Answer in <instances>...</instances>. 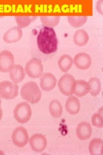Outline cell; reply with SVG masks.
Returning a JSON list of instances; mask_svg holds the SVG:
<instances>
[{"instance_id":"8","label":"cell","mask_w":103,"mask_h":155,"mask_svg":"<svg viewBox=\"0 0 103 155\" xmlns=\"http://www.w3.org/2000/svg\"><path fill=\"white\" fill-rule=\"evenodd\" d=\"M29 144L31 149L36 153H41L47 146V140L45 136L40 133L33 134L29 138Z\"/></svg>"},{"instance_id":"10","label":"cell","mask_w":103,"mask_h":155,"mask_svg":"<svg viewBox=\"0 0 103 155\" xmlns=\"http://www.w3.org/2000/svg\"><path fill=\"white\" fill-rule=\"evenodd\" d=\"M57 85L56 76L50 72L43 73L40 77V87L44 91H51Z\"/></svg>"},{"instance_id":"12","label":"cell","mask_w":103,"mask_h":155,"mask_svg":"<svg viewBox=\"0 0 103 155\" xmlns=\"http://www.w3.org/2000/svg\"><path fill=\"white\" fill-rule=\"evenodd\" d=\"M77 137L82 141L89 139L92 134V125L89 122H82L77 125L76 127Z\"/></svg>"},{"instance_id":"5","label":"cell","mask_w":103,"mask_h":155,"mask_svg":"<svg viewBox=\"0 0 103 155\" xmlns=\"http://www.w3.org/2000/svg\"><path fill=\"white\" fill-rule=\"evenodd\" d=\"M43 65L42 61L37 58H32L29 60L24 67V72L31 78H39L43 74Z\"/></svg>"},{"instance_id":"6","label":"cell","mask_w":103,"mask_h":155,"mask_svg":"<svg viewBox=\"0 0 103 155\" xmlns=\"http://www.w3.org/2000/svg\"><path fill=\"white\" fill-rule=\"evenodd\" d=\"M75 82L76 80L72 74L68 73L64 74L57 83L61 93L65 96H72L73 94Z\"/></svg>"},{"instance_id":"4","label":"cell","mask_w":103,"mask_h":155,"mask_svg":"<svg viewBox=\"0 0 103 155\" xmlns=\"http://www.w3.org/2000/svg\"><path fill=\"white\" fill-rule=\"evenodd\" d=\"M19 87L12 81L8 80L0 82V98L12 100L18 95Z\"/></svg>"},{"instance_id":"24","label":"cell","mask_w":103,"mask_h":155,"mask_svg":"<svg viewBox=\"0 0 103 155\" xmlns=\"http://www.w3.org/2000/svg\"><path fill=\"white\" fill-rule=\"evenodd\" d=\"M36 19L37 17L36 16H17L15 17L18 27L20 28L27 27Z\"/></svg>"},{"instance_id":"27","label":"cell","mask_w":103,"mask_h":155,"mask_svg":"<svg viewBox=\"0 0 103 155\" xmlns=\"http://www.w3.org/2000/svg\"><path fill=\"white\" fill-rule=\"evenodd\" d=\"M2 116H3V110L2 109L1 105H0V120H2Z\"/></svg>"},{"instance_id":"2","label":"cell","mask_w":103,"mask_h":155,"mask_svg":"<svg viewBox=\"0 0 103 155\" xmlns=\"http://www.w3.org/2000/svg\"><path fill=\"white\" fill-rule=\"evenodd\" d=\"M22 98L27 102L35 104L38 103L41 98V91L35 81H28L21 89Z\"/></svg>"},{"instance_id":"28","label":"cell","mask_w":103,"mask_h":155,"mask_svg":"<svg viewBox=\"0 0 103 155\" xmlns=\"http://www.w3.org/2000/svg\"><path fill=\"white\" fill-rule=\"evenodd\" d=\"M4 152H3L1 149H0V154H4Z\"/></svg>"},{"instance_id":"11","label":"cell","mask_w":103,"mask_h":155,"mask_svg":"<svg viewBox=\"0 0 103 155\" xmlns=\"http://www.w3.org/2000/svg\"><path fill=\"white\" fill-rule=\"evenodd\" d=\"M73 61L79 69L86 70L89 69L92 65V58L87 53L80 52L75 56Z\"/></svg>"},{"instance_id":"14","label":"cell","mask_w":103,"mask_h":155,"mask_svg":"<svg viewBox=\"0 0 103 155\" xmlns=\"http://www.w3.org/2000/svg\"><path fill=\"white\" fill-rule=\"evenodd\" d=\"M81 104L79 98L76 96H70L65 102L66 112L71 115H76L79 112Z\"/></svg>"},{"instance_id":"29","label":"cell","mask_w":103,"mask_h":155,"mask_svg":"<svg viewBox=\"0 0 103 155\" xmlns=\"http://www.w3.org/2000/svg\"><path fill=\"white\" fill-rule=\"evenodd\" d=\"M2 104V100H1V98H0V105Z\"/></svg>"},{"instance_id":"16","label":"cell","mask_w":103,"mask_h":155,"mask_svg":"<svg viewBox=\"0 0 103 155\" xmlns=\"http://www.w3.org/2000/svg\"><path fill=\"white\" fill-rule=\"evenodd\" d=\"M89 93V87L88 82L83 80H76L73 94L77 97H82Z\"/></svg>"},{"instance_id":"3","label":"cell","mask_w":103,"mask_h":155,"mask_svg":"<svg viewBox=\"0 0 103 155\" xmlns=\"http://www.w3.org/2000/svg\"><path fill=\"white\" fill-rule=\"evenodd\" d=\"M14 116L18 122L25 124L30 121L32 111L31 105L27 102L19 103L14 109Z\"/></svg>"},{"instance_id":"17","label":"cell","mask_w":103,"mask_h":155,"mask_svg":"<svg viewBox=\"0 0 103 155\" xmlns=\"http://www.w3.org/2000/svg\"><path fill=\"white\" fill-rule=\"evenodd\" d=\"M89 41V35L84 29H79L73 35V42L79 47L86 45Z\"/></svg>"},{"instance_id":"25","label":"cell","mask_w":103,"mask_h":155,"mask_svg":"<svg viewBox=\"0 0 103 155\" xmlns=\"http://www.w3.org/2000/svg\"><path fill=\"white\" fill-rule=\"evenodd\" d=\"M92 124L94 127L98 128H102L103 127V117H102V108L99 112L94 114L92 116L91 119Z\"/></svg>"},{"instance_id":"18","label":"cell","mask_w":103,"mask_h":155,"mask_svg":"<svg viewBox=\"0 0 103 155\" xmlns=\"http://www.w3.org/2000/svg\"><path fill=\"white\" fill-rule=\"evenodd\" d=\"M103 141L101 138H95L92 140L88 149L92 155H102Z\"/></svg>"},{"instance_id":"1","label":"cell","mask_w":103,"mask_h":155,"mask_svg":"<svg viewBox=\"0 0 103 155\" xmlns=\"http://www.w3.org/2000/svg\"><path fill=\"white\" fill-rule=\"evenodd\" d=\"M37 43L40 51L43 54H50L57 50L58 40L53 28L43 27L37 37Z\"/></svg>"},{"instance_id":"19","label":"cell","mask_w":103,"mask_h":155,"mask_svg":"<svg viewBox=\"0 0 103 155\" xmlns=\"http://www.w3.org/2000/svg\"><path fill=\"white\" fill-rule=\"evenodd\" d=\"M73 61L72 58L68 54L62 55L58 60V67L63 72L66 73L70 70Z\"/></svg>"},{"instance_id":"13","label":"cell","mask_w":103,"mask_h":155,"mask_svg":"<svg viewBox=\"0 0 103 155\" xmlns=\"http://www.w3.org/2000/svg\"><path fill=\"white\" fill-rule=\"evenodd\" d=\"M23 36L22 29L18 27H14L9 28L5 32L3 40L7 43H14L19 41Z\"/></svg>"},{"instance_id":"15","label":"cell","mask_w":103,"mask_h":155,"mask_svg":"<svg viewBox=\"0 0 103 155\" xmlns=\"http://www.w3.org/2000/svg\"><path fill=\"white\" fill-rule=\"evenodd\" d=\"M9 74L12 82L16 84L21 82L25 77V72L23 67L21 65H14L9 72Z\"/></svg>"},{"instance_id":"22","label":"cell","mask_w":103,"mask_h":155,"mask_svg":"<svg viewBox=\"0 0 103 155\" xmlns=\"http://www.w3.org/2000/svg\"><path fill=\"white\" fill-rule=\"evenodd\" d=\"M41 22L45 27L53 28L60 21V17L58 16H43L40 17Z\"/></svg>"},{"instance_id":"21","label":"cell","mask_w":103,"mask_h":155,"mask_svg":"<svg viewBox=\"0 0 103 155\" xmlns=\"http://www.w3.org/2000/svg\"><path fill=\"white\" fill-rule=\"evenodd\" d=\"M89 87V93L93 96H96L99 95L101 91V84L100 80L97 77L91 78L88 82Z\"/></svg>"},{"instance_id":"23","label":"cell","mask_w":103,"mask_h":155,"mask_svg":"<svg viewBox=\"0 0 103 155\" xmlns=\"http://www.w3.org/2000/svg\"><path fill=\"white\" fill-rule=\"evenodd\" d=\"M88 18L85 16H70L68 17V21L70 25L74 28H79L85 25Z\"/></svg>"},{"instance_id":"7","label":"cell","mask_w":103,"mask_h":155,"mask_svg":"<svg viewBox=\"0 0 103 155\" xmlns=\"http://www.w3.org/2000/svg\"><path fill=\"white\" fill-rule=\"evenodd\" d=\"M13 143L18 147H23L29 141V135L27 130L24 127H18L14 130L12 134Z\"/></svg>"},{"instance_id":"26","label":"cell","mask_w":103,"mask_h":155,"mask_svg":"<svg viewBox=\"0 0 103 155\" xmlns=\"http://www.w3.org/2000/svg\"><path fill=\"white\" fill-rule=\"evenodd\" d=\"M102 5H103V2L102 0H100V1H98L96 3V9L97 12L99 14H101V15L102 14Z\"/></svg>"},{"instance_id":"9","label":"cell","mask_w":103,"mask_h":155,"mask_svg":"<svg viewBox=\"0 0 103 155\" xmlns=\"http://www.w3.org/2000/svg\"><path fill=\"white\" fill-rule=\"evenodd\" d=\"M14 65V57L11 52L5 50L0 52V72H9Z\"/></svg>"},{"instance_id":"20","label":"cell","mask_w":103,"mask_h":155,"mask_svg":"<svg viewBox=\"0 0 103 155\" xmlns=\"http://www.w3.org/2000/svg\"><path fill=\"white\" fill-rule=\"evenodd\" d=\"M49 111L52 117L55 118H60L63 114V106L57 100H53L49 104Z\"/></svg>"}]
</instances>
